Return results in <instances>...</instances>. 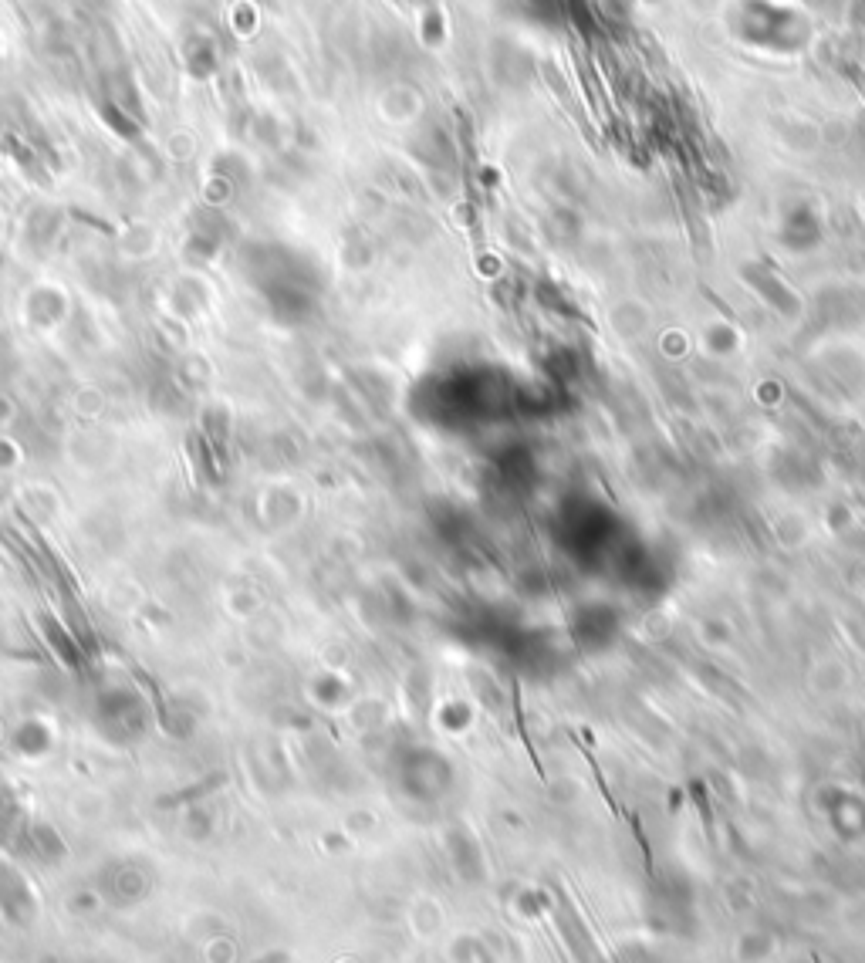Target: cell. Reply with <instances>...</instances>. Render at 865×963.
Masks as SVG:
<instances>
[{"label": "cell", "mask_w": 865, "mask_h": 963, "mask_svg": "<svg viewBox=\"0 0 865 963\" xmlns=\"http://www.w3.org/2000/svg\"><path fill=\"white\" fill-rule=\"evenodd\" d=\"M24 808L21 801L14 798V791L7 788V784H0V849L4 845H11L14 838L24 835Z\"/></svg>", "instance_id": "3957f363"}, {"label": "cell", "mask_w": 865, "mask_h": 963, "mask_svg": "<svg viewBox=\"0 0 865 963\" xmlns=\"http://www.w3.org/2000/svg\"><path fill=\"white\" fill-rule=\"evenodd\" d=\"M0 916L11 926H21V930L38 916V899H34L28 879L7 862H0Z\"/></svg>", "instance_id": "7a4b0ae2"}, {"label": "cell", "mask_w": 865, "mask_h": 963, "mask_svg": "<svg viewBox=\"0 0 865 963\" xmlns=\"http://www.w3.org/2000/svg\"><path fill=\"white\" fill-rule=\"evenodd\" d=\"M48 744H51V734H48V727L38 724V720H31V724H24L21 730H17V747H21L24 754H41V751H48Z\"/></svg>", "instance_id": "5b68a950"}, {"label": "cell", "mask_w": 865, "mask_h": 963, "mask_svg": "<svg viewBox=\"0 0 865 963\" xmlns=\"http://www.w3.org/2000/svg\"><path fill=\"white\" fill-rule=\"evenodd\" d=\"M24 842L31 845V855H38V859L44 862H58V859H65V845H61V838L55 828H48V825H34V828H24Z\"/></svg>", "instance_id": "277c9868"}, {"label": "cell", "mask_w": 865, "mask_h": 963, "mask_svg": "<svg viewBox=\"0 0 865 963\" xmlns=\"http://www.w3.org/2000/svg\"><path fill=\"white\" fill-rule=\"evenodd\" d=\"M98 724L112 740L129 744L146 730V703L132 690H109L98 700Z\"/></svg>", "instance_id": "6da1fadb"}]
</instances>
